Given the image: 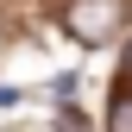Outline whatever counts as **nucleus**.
Here are the masks:
<instances>
[{
	"instance_id": "nucleus-1",
	"label": "nucleus",
	"mask_w": 132,
	"mask_h": 132,
	"mask_svg": "<svg viewBox=\"0 0 132 132\" xmlns=\"http://www.w3.org/2000/svg\"><path fill=\"white\" fill-rule=\"evenodd\" d=\"M126 25V0H69L63 6V31H69L76 44H113Z\"/></svg>"
},
{
	"instance_id": "nucleus-4",
	"label": "nucleus",
	"mask_w": 132,
	"mask_h": 132,
	"mask_svg": "<svg viewBox=\"0 0 132 132\" xmlns=\"http://www.w3.org/2000/svg\"><path fill=\"white\" fill-rule=\"evenodd\" d=\"M126 76H132V44H126Z\"/></svg>"
},
{
	"instance_id": "nucleus-3",
	"label": "nucleus",
	"mask_w": 132,
	"mask_h": 132,
	"mask_svg": "<svg viewBox=\"0 0 132 132\" xmlns=\"http://www.w3.org/2000/svg\"><path fill=\"white\" fill-rule=\"evenodd\" d=\"M57 132H88V126L76 120V107H63V120H57Z\"/></svg>"
},
{
	"instance_id": "nucleus-2",
	"label": "nucleus",
	"mask_w": 132,
	"mask_h": 132,
	"mask_svg": "<svg viewBox=\"0 0 132 132\" xmlns=\"http://www.w3.org/2000/svg\"><path fill=\"white\" fill-rule=\"evenodd\" d=\"M107 132H132V82H120L107 101Z\"/></svg>"
}]
</instances>
